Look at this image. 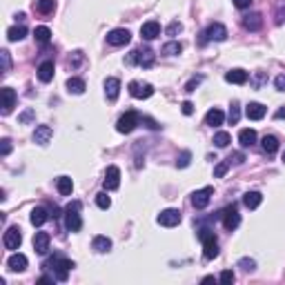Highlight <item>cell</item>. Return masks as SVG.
I'll use <instances>...</instances> for the list:
<instances>
[{
	"label": "cell",
	"instance_id": "cell-1",
	"mask_svg": "<svg viewBox=\"0 0 285 285\" xmlns=\"http://www.w3.org/2000/svg\"><path fill=\"white\" fill-rule=\"evenodd\" d=\"M45 267H49V270L53 272L56 281L65 283L67 276H69V272H72V267H74V263L69 261V259H63V256H53V259H49V261L45 263Z\"/></svg>",
	"mask_w": 285,
	"mask_h": 285
},
{
	"label": "cell",
	"instance_id": "cell-2",
	"mask_svg": "<svg viewBox=\"0 0 285 285\" xmlns=\"http://www.w3.org/2000/svg\"><path fill=\"white\" fill-rule=\"evenodd\" d=\"M198 238L203 241V256H205V261L216 259V256H218V243H216V236H214L212 230H209V227H201V230H198Z\"/></svg>",
	"mask_w": 285,
	"mask_h": 285
},
{
	"label": "cell",
	"instance_id": "cell-3",
	"mask_svg": "<svg viewBox=\"0 0 285 285\" xmlns=\"http://www.w3.org/2000/svg\"><path fill=\"white\" fill-rule=\"evenodd\" d=\"M80 201H72V203L65 207V225H67L69 232H80L82 227V218H80Z\"/></svg>",
	"mask_w": 285,
	"mask_h": 285
},
{
	"label": "cell",
	"instance_id": "cell-4",
	"mask_svg": "<svg viewBox=\"0 0 285 285\" xmlns=\"http://www.w3.org/2000/svg\"><path fill=\"white\" fill-rule=\"evenodd\" d=\"M138 123H140L138 111H125V114L118 118L116 130L121 131V134H131V131L136 130V125H138Z\"/></svg>",
	"mask_w": 285,
	"mask_h": 285
},
{
	"label": "cell",
	"instance_id": "cell-5",
	"mask_svg": "<svg viewBox=\"0 0 285 285\" xmlns=\"http://www.w3.org/2000/svg\"><path fill=\"white\" fill-rule=\"evenodd\" d=\"M227 38V29L225 27H223L221 23H212L207 27V29H205V34H203V38H201V43H207V40H216V43H223V40Z\"/></svg>",
	"mask_w": 285,
	"mask_h": 285
},
{
	"label": "cell",
	"instance_id": "cell-6",
	"mask_svg": "<svg viewBox=\"0 0 285 285\" xmlns=\"http://www.w3.org/2000/svg\"><path fill=\"white\" fill-rule=\"evenodd\" d=\"M103 185H105L107 192H114V189L121 187V169L116 165H109L105 172V179H103Z\"/></svg>",
	"mask_w": 285,
	"mask_h": 285
},
{
	"label": "cell",
	"instance_id": "cell-7",
	"mask_svg": "<svg viewBox=\"0 0 285 285\" xmlns=\"http://www.w3.org/2000/svg\"><path fill=\"white\" fill-rule=\"evenodd\" d=\"M221 216H223V227H225V230H230V232H232V230H236L238 225H241V214H238V209L234 207H225L221 212Z\"/></svg>",
	"mask_w": 285,
	"mask_h": 285
},
{
	"label": "cell",
	"instance_id": "cell-8",
	"mask_svg": "<svg viewBox=\"0 0 285 285\" xmlns=\"http://www.w3.org/2000/svg\"><path fill=\"white\" fill-rule=\"evenodd\" d=\"M212 194H214L212 187L196 189V192L192 194V205H194L196 209H205V207L209 205V201H212Z\"/></svg>",
	"mask_w": 285,
	"mask_h": 285
},
{
	"label": "cell",
	"instance_id": "cell-9",
	"mask_svg": "<svg viewBox=\"0 0 285 285\" xmlns=\"http://www.w3.org/2000/svg\"><path fill=\"white\" fill-rule=\"evenodd\" d=\"M2 243H5L7 250H18L20 243H23V234H20V227H18V225L9 227V230L5 232V236H2Z\"/></svg>",
	"mask_w": 285,
	"mask_h": 285
},
{
	"label": "cell",
	"instance_id": "cell-10",
	"mask_svg": "<svg viewBox=\"0 0 285 285\" xmlns=\"http://www.w3.org/2000/svg\"><path fill=\"white\" fill-rule=\"evenodd\" d=\"M181 212L179 209H174V207H169V209H163V212L158 214V223L163 227H174V225H179L181 223Z\"/></svg>",
	"mask_w": 285,
	"mask_h": 285
},
{
	"label": "cell",
	"instance_id": "cell-11",
	"mask_svg": "<svg viewBox=\"0 0 285 285\" xmlns=\"http://www.w3.org/2000/svg\"><path fill=\"white\" fill-rule=\"evenodd\" d=\"M130 94L134 98H150L154 94V87L150 82H138V80H131L130 82Z\"/></svg>",
	"mask_w": 285,
	"mask_h": 285
},
{
	"label": "cell",
	"instance_id": "cell-12",
	"mask_svg": "<svg viewBox=\"0 0 285 285\" xmlns=\"http://www.w3.org/2000/svg\"><path fill=\"white\" fill-rule=\"evenodd\" d=\"M131 40V34L127 29H114L107 34V43L114 45V47H123V45H127Z\"/></svg>",
	"mask_w": 285,
	"mask_h": 285
},
{
	"label": "cell",
	"instance_id": "cell-13",
	"mask_svg": "<svg viewBox=\"0 0 285 285\" xmlns=\"http://www.w3.org/2000/svg\"><path fill=\"white\" fill-rule=\"evenodd\" d=\"M0 96H2V116H7V114H11V109L16 107V92L11 87H2Z\"/></svg>",
	"mask_w": 285,
	"mask_h": 285
},
{
	"label": "cell",
	"instance_id": "cell-14",
	"mask_svg": "<svg viewBox=\"0 0 285 285\" xmlns=\"http://www.w3.org/2000/svg\"><path fill=\"white\" fill-rule=\"evenodd\" d=\"M140 36L145 40H154L160 36V23H156V20H147V23H143V27H140Z\"/></svg>",
	"mask_w": 285,
	"mask_h": 285
},
{
	"label": "cell",
	"instance_id": "cell-15",
	"mask_svg": "<svg viewBox=\"0 0 285 285\" xmlns=\"http://www.w3.org/2000/svg\"><path fill=\"white\" fill-rule=\"evenodd\" d=\"M27 256L20 254V252H16V254H11L9 259H7V267H9L11 272H25L27 270Z\"/></svg>",
	"mask_w": 285,
	"mask_h": 285
},
{
	"label": "cell",
	"instance_id": "cell-16",
	"mask_svg": "<svg viewBox=\"0 0 285 285\" xmlns=\"http://www.w3.org/2000/svg\"><path fill=\"white\" fill-rule=\"evenodd\" d=\"M265 114H267V109L261 103H250V105L245 107V116L250 118V121H261V118H265Z\"/></svg>",
	"mask_w": 285,
	"mask_h": 285
},
{
	"label": "cell",
	"instance_id": "cell-17",
	"mask_svg": "<svg viewBox=\"0 0 285 285\" xmlns=\"http://www.w3.org/2000/svg\"><path fill=\"white\" fill-rule=\"evenodd\" d=\"M53 136V130L49 125H38L34 130V143H38V145H47L49 140H52Z\"/></svg>",
	"mask_w": 285,
	"mask_h": 285
},
{
	"label": "cell",
	"instance_id": "cell-18",
	"mask_svg": "<svg viewBox=\"0 0 285 285\" xmlns=\"http://www.w3.org/2000/svg\"><path fill=\"white\" fill-rule=\"evenodd\" d=\"M225 80L232 82V85H245V82L250 80V74H247L245 69H230V72L225 74Z\"/></svg>",
	"mask_w": 285,
	"mask_h": 285
},
{
	"label": "cell",
	"instance_id": "cell-19",
	"mask_svg": "<svg viewBox=\"0 0 285 285\" xmlns=\"http://www.w3.org/2000/svg\"><path fill=\"white\" fill-rule=\"evenodd\" d=\"M121 94V80L118 78H107L105 80V96L107 101H116Z\"/></svg>",
	"mask_w": 285,
	"mask_h": 285
},
{
	"label": "cell",
	"instance_id": "cell-20",
	"mask_svg": "<svg viewBox=\"0 0 285 285\" xmlns=\"http://www.w3.org/2000/svg\"><path fill=\"white\" fill-rule=\"evenodd\" d=\"M53 72H56V67H53V60H43L38 67V80L40 82H49L53 78Z\"/></svg>",
	"mask_w": 285,
	"mask_h": 285
},
{
	"label": "cell",
	"instance_id": "cell-21",
	"mask_svg": "<svg viewBox=\"0 0 285 285\" xmlns=\"http://www.w3.org/2000/svg\"><path fill=\"white\" fill-rule=\"evenodd\" d=\"M243 27H245L247 31H259L263 27V16L261 14H247L245 18H243Z\"/></svg>",
	"mask_w": 285,
	"mask_h": 285
},
{
	"label": "cell",
	"instance_id": "cell-22",
	"mask_svg": "<svg viewBox=\"0 0 285 285\" xmlns=\"http://www.w3.org/2000/svg\"><path fill=\"white\" fill-rule=\"evenodd\" d=\"M34 250H36V254H47L49 252V234L47 232H38L34 236Z\"/></svg>",
	"mask_w": 285,
	"mask_h": 285
},
{
	"label": "cell",
	"instance_id": "cell-23",
	"mask_svg": "<svg viewBox=\"0 0 285 285\" xmlns=\"http://www.w3.org/2000/svg\"><path fill=\"white\" fill-rule=\"evenodd\" d=\"M154 60H156V53L152 52V49H138V67H143V69H150L152 65H154Z\"/></svg>",
	"mask_w": 285,
	"mask_h": 285
},
{
	"label": "cell",
	"instance_id": "cell-24",
	"mask_svg": "<svg viewBox=\"0 0 285 285\" xmlns=\"http://www.w3.org/2000/svg\"><path fill=\"white\" fill-rule=\"evenodd\" d=\"M223 121H225V114H223L218 107H214V109H209L207 114H205V125H209V127L223 125Z\"/></svg>",
	"mask_w": 285,
	"mask_h": 285
},
{
	"label": "cell",
	"instance_id": "cell-25",
	"mask_svg": "<svg viewBox=\"0 0 285 285\" xmlns=\"http://www.w3.org/2000/svg\"><path fill=\"white\" fill-rule=\"evenodd\" d=\"M92 247L98 252V254H105V252L111 250V238L109 236H103V234H98V236H94Z\"/></svg>",
	"mask_w": 285,
	"mask_h": 285
},
{
	"label": "cell",
	"instance_id": "cell-26",
	"mask_svg": "<svg viewBox=\"0 0 285 285\" xmlns=\"http://www.w3.org/2000/svg\"><path fill=\"white\" fill-rule=\"evenodd\" d=\"M261 203H263V194L261 192H247L245 196H243V205H245L247 209H256Z\"/></svg>",
	"mask_w": 285,
	"mask_h": 285
},
{
	"label": "cell",
	"instance_id": "cell-27",
	"mask_svg": "<svg viewBox=\"0 0 285 285\" xmlns=\"http://www.w3.org/2000/svg\"><path fill=\"white\" fill-rule=\"evenodd\" d=\"M49 216H52V214L45 207H34V212H31V225H36V227L45 225V223L49 221Z\"/></svg>",
	"mask_w": 285,
	"mask_h": 285
},
{
	"label": "cell",
	"instance_id": "cell-28",
	"mask_svg": "<svg viewBox=\"0 0 285 285\" xmlns=\"http://www.w3.org/2000/svg\"><path fill=\"white\" fill-rule=\"evenodd\" d=\"M238 143H241L243 147H252L256 143V131L250 130V127L241 130V131H238Z\"/></svg>",
	"mask_w": 285,
	"mask_h": 285
},
{
	"label": "cell",
	"instance_id": "cell-29",
	"mask_svg": "<svg viewBox=\"0 0 285 285\" xmlns=\"http://www.w3.org/2000/svg\"><path fill=\"white\" fill-rule=\"evenodd\" d=\"M261 147L265 154H270V156L276 154V150H279V138H276V136H263Z\"/></svg>",
	"mask_w": 285,
	"mask_h": 285
},
{
	"label": "cell",
	"instance_id": "cell-30",
	"mask_svg": "<svg viewBox=\"0 0 285 285\" xmlns=\"http://www.w3.org/2000/svg\"><path fill=\"white\" fill-rule=\"evenodd\" d=\"M56 187H58V192L63 194V196H69L74 189V183L69 176H58V179H56Z\"/></svg>",
	"mask_w": 285,
	"mask_h": 285
},
{
	"label": "cell",
	"instance_id": "cell-31",
	"mask_svg": "<svg viewBox=\"0 0 285 285\" xmlns=\"http://www.w3.org/2000/svg\"><path fill=\"white\" fill-rule=\"evenodd\" d=\"M85 89L87 87H85V80H82V78H69L67 80V92L69 94H76L78 96V94H85Z\"/></svg>",
	"mask_w": 285,
	"mask_h": 285
},
{
	"label": "cell",
	"instance_id": "cell-32",
	"mask_svg": "<svg viewBox=\"0 0 285 285\" xmlns=\"http://www.w3.org/2000/svg\"><path fill=\"white\" fill-rule=\"evenodd\" d=\"M25 36H27V29H25L23 25H16V27H9V29H7V38H9L11 43H16V40H23Z\"/></svg>",
	"mask_w": 285,
	"mask_h": 285
},
{
	"label": "cell",
	"instance_id": "cell-33",
	"mask_svg": "<svg viewBox=\"0 0 285 285\" xmlns=\"http://www.w3.org/2000/svg\"><path fill=\"white\" fill-rule=\"evenodd\" d=\"M34 38H36V43L47 45L49 40H52V31H49V27H36V29H34Z\"/></svg>",
	"mask_w": 285,
	"mask_h": 285
},
{
	"label": "cell",
	"instance_id": "cell-34",
	"mask_svg": "<svg viewBox=\"0 0 285 285\" xmlns=\"http://www.w3.org/2000/svg\"><path fill=\"white\" fill-rule=\"evenodd\" d=\"M36 9L45 16L53 14V9H56V0H36Z\"/></svg>",
	"mask_w": 285,
	"mask_h": 285
},
{
	"label": "cell",
	"instance_id": "cell-35",
	"mask_svg": "<svg viewBox=\"0 0 285 285\" xmlns=\"http://www.w3.org/2000/svg\"><path fill=\"white\" fill-rule=\"evenodd\" d=\"M181 52H183V45L176 43V40H172V43L163 45V53H165V56H179Z\"/></svg>",
	"mask_w": 285,
	"mask_h": 285
},
{
	"label": "cell",
	"instance_id": "cell-36",
	"mask_svg": "<svg viewBox=\"0 0 285 285\" xmlns=\"http://www.w3.org/2000/svg\"><path fill=\"white\" fill-rule=\"evenodd\" d=\"M232 143V136L227 134V131H218V134H214V145L216 147H227Z\"/></svg>",
	"mask_w": 285,
	"mask_h": 285
},
{
	"label": "cell",
	"instance_id": "cell-37",
	"mask_svg": "<svg viewBox=\"0 0 285 285\" xmlns=\"http://www.w3.org/2000/svg\"><path fill=\"white\" fill-rule=\"evenodd\" d=\"M227 118H230V123H232V125H236V123L241 121V107H238L236 101L230 105V114H227Z\"/></svg>",
	"mask_w": 285,
	"mask_h": 285
},
{
	"label": "cell",
	"instance_id": "cell-38",
	"mask_svg": "<svg viewBox=\"0 0 285 285\" xmlns=\"http://www.w3.org/2000/svg\"><path fill=\"white\" fill-rule=\"evenodd\" d=\"M96 205H98L101 209H109V207H111V198L107 196V192L96 194Z\"/></svg>",
	"mask_w": 285,
	"mask_h": 285
},
{
	"label": "cell",
	"instance_id": "cell-39",
	"mask_svg": "<svg viewBox=\"0 0 285 285\" xmlns=\"http://www.w3.org/2000/svg\"><path fill=\"white\" fill-rule=\"evenodd\" d=\"M189 163H192V152H187V150H185V152H181V154H179V160H176V167L185 169Z\"/></svg>",
	"mask_w": 285,
	"mask_h": 285
},
{
	"label": "cell",
	"instance_id": "cell-40",
	"mask_svg": "<svg viewBox=\"0 0 285 285\" xmlns=\"http://www.w3.org/2000/svg\"><path fill=\"white\" fill-rule=\"evenodd\" d=\"M227 169H230V160H221V163L214 167V176H216V179H221V176L227 174Z\"/></svg>",
	"mask_w": 285,
	"mask_h": 285
},
{
	"label": "cell",
	"instance_id": "cell-41",
	"mask_svg": "<svg viewBox=\"0 0 285 285\" xmlns=\"http://www.w3.org/2000/svg\"><path fill=\"white\" fill-rule=\"evenodd\" d=\"M218 281H221L223 285H230V283H234V281H236V276H234L232 270H223L221 276H218Z\"/></svg>",
	"mask_w": 285,
	"mask_h": 285
},
{
	"label": "cell",
	"instance_id": "cell-42",
	"mask_svg": "<svg viewBox=\"0 0 285 285\" xmlns=\"http://www.w3.org/2000/svg\"><path fill=\"white\" fill-rule=\"evenodd\" d=\"M238 267L245 270V272H254L256 270V261H254V259H241V261H238Z\"/></svg>",
	"mask_w": 285,
	"mask_h": 285
},
{
	"label": "cell",
	"instance_id": "cell-43",
	"mask_svg": "<svg viewBox=\"0 0 285 285\" xmlns=\"http://www.w3.org/2000/svg\"><path fill=\"white\" fill-rule=\"evenodd\" d=\"M0 58H2V72H9V67H11V58H9V52H7V49H2V52H0Z\"/></svg>",
	"mask_w": 285,
	"mask_h": 285
},
{
	"label": "cell",
	"instance_id": "cell-44",
	"mask_svg": "<svg viewBox=\"0 0 285 285\" xmlns=\"http://www.w3.org/2000/svg\"><path fill=\"white\" fill-rule=\"evenodd\" d=\"M82 58H85V56H82V52H74L72 56H69V65H72V67H78V65L82 63Z\"/></svg>",
	"mask_w": 285,
	"mask_h": 285
},
{
	"label": "cell",
	"instance_id": "cell-45",
	"mask_svg": "<svg viewBox=\"0 0 285 285\" xmlns=\"http://www.w3.org/2000/svg\"><path fill=\"white\" fill-rule=\"evenodd\" d=\"M227 160H230V165H241V163H245V154H243V152H234V154L232 156H230V158H227Z\"/></svg>",
	"mask_w": 285,
	"mask_h": 285
},
{
	"label": "cell",
	"instance_id": "cell-46",
	"mask_svg": "<svg viewBox=\"0 0 285 285\" xmlns=\"http://www.w3.org/2000/svg\"><path fill=\"white\" fill-rule=\"evenodd\" d=\"M9 152H11V140L9 138H2V140H0V154L9 156Z\"/></svg>",
	"mask_w": 285,
	"mask_h": 285
},
{
	"label": "cell",
	"instance_id": "cell-47",
	"mask_svg": "<svg viewBox=\"0 0 285 285\" xmlns=\"http://www.w3.org/2000/svg\"><path fill=\"white\" fill-rule=\"evenodd\" d=\"M181 29H183V25L181 23H169V27H167V36H176V34H181Z\"/></svg>",
	"mask_w": 285,
	"mask_h": 285
},
{
	"label": "cell",
	"instance_id": "cell-48",
	"mask_svg": "<svg viewBox=\"0 0 285 285\" xmlns=\"http://www.w3.org/2000/svg\"><path fill=\"white\" fill-rule=\"evenodd\" d=\"M274 87L279 89V92H285V74H279V76L274 78Z\"/></svg>",
	"mask_w": 285,
	"mask_h": 285
},
{
	"label": "cell",
	"instance_id": "cell-49",
	"mask_svg": "<svg viewBox=\"0 0 285 285\" xmlns=\"http://www.w3.org/2000/svg\"><path fill=\"white\" fill-rule=\"evenodd\" d=\"M125 63H127V65H138V49H134V52L127 53Z\"/></svg>",
	"mask_w": 285,
	"mask_h": 285
},
{
	"label": "cell",
	"instance_id": "cell-50",
	"mask_svg": "<svg viewBox=\"0 0 285 285\" xmlns=\"http://www.w3.org/2000/svg\"><path fill=\"white\" fill-rule=\"evenodd\" d=\"M181 111H183L185 116H192V114H194V105L189 101H185L183 105H181Z\"/></svg>",
	"mask_w": 285,
	"mask_h": 285
},
{
	"label": "cell",
	"instance_id": "cell-51",
	"mask_svg": "<svg viewBox=\"0 0 285 285\" xmlns=\"http://www.w3.org/2000/svg\"><path fill=\"white\" fill-rule=\"evenodd\" d=\"M143 123H145V125L150 127V130H154V131H156V130H160V125H158V123H156L154 118H150V116H143Z\"/></svg>",
	"mask_w": 285,
	"mask_h": 285
},
{
	"label": "cell",
	"instance_id": "cell-52",
	"mask_svg": "<svg viewBox=\"0 0 285 285\" xmlns=\"http://www.w3.org/2000/svg\"><path fill=\"white\" fill-rule=\"evenodd\" d=\"M232 2L236 9H250V5H252V0H232Z\"/></svg>",
	"mask_w": 285,
	"mask_h": 285
},
{
	"label": "cell",
	"instance_id": "cell-53",
	"mask_svg": "<svg viewBox=\"0 0 285 285\" xmlns=\"http://www.w3.org/2000/svg\"><path fill=\"white\" fill-rule=\"evenodd\" d=\"M285 20V5H279V9H276V20L274 23L276 25H281Z\"/></svg>",
	"mask_w": 285,
	"mask_h": 285
},
{
	"label": "cell",
	"instance_id": "cell-54",
	"mask_svg": "<svg viewBox=\"0 0 285 285\" xmlns=\"http://www.w3.org/2000/svg\"><path fill=\"white\" fill-rule=\"evenodd\" d=\"M201 80H203V78H201V76L192 78V80L187 82V87H185V92H194V87H196V85H198V82H201Z\"/></svg>",
	"mask_w": 285,
	"mask_h": 285
},
{
	"label": "cell",
	"instance_id": "cell-55",
	"mask_svg": "<svg viewBox=\"0 0 285 285\" xmlns=\"http://www.w3.org/2000/svg\"><path fill=\"white\" fill-rule=\"evenodd\" d=\"M31 118H34V111H31V109H27V111L20 114V123H29Z\"/></svg>",
	"mask_w": 285,
	"mask_h": 285
},
{
	"label": "cell",
	"instance_id": "cell-56",
	"mask_svg": "<svg viewBox=\"0 0 285 285\" xmlns=\"http://www.w3.org/2000/svg\"><path fill=\"white\" fill-rule=\"evenodd\" d=\"M263 82H265V76H263V74H256V82H254V87L259 89L263 85Z\"/></svg>",
	"mask_w": 285,
	"mask_h": 285
},
{
	"label": "cell",
	"instance_id": "cell-57",
	"mask_svg": "<svg viewBox=\"0 0 285 285\" xmlns=\"http://www.w3.org/2000/svg\"><path fill=\"white\" fill-rule=\"evenodd\" d=\"M53 281H56V276H40L38 283H40V285H45V283H53Z\"/></svg>",
	"mask_w": 285,
	"mask_h": 285
},
{
	"label": "cell",
	"instance_id": "cell-58",
	"mask_svg": "<svg viewBox=\"0 0 285 285\" xmlns=\"http://www.w3.org/2000/svg\"><path fill=\"white\" fill-rule=\"evenodd\" d=\"M274 118H285V107H281V109L276 111V114H274Z\"/></svg>",
	"mask_w": 285,
	"mask_h": 285
},
{
	"label": "cell",
	"instance_id": "cell-59",
	"mask_svg": "<svg viewBox=\"0 0 285 285\" xmlns=\"http://www.w3.org/2000/svg\"><path fill=\"white\" fill-rule=\"evenodd\" d=\"M281 160H283V163H285V152H283V156H281Z\"/></svg>",
	"mask_w": 285,
	"mask_h": 285
}]
</instances>
